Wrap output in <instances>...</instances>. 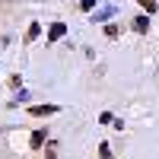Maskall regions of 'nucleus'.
Returning <instances> with one entry per match:
<instances>
[{"mask_svg": "<svg viewBox=\"0 0 159 159\" xmlns=\"http://www.w3.org/2000/svg\"><path fill=\"white\" fill-rule=\"evenodd\" d=\"M134 29H137V32H150V19H147V16H137V19H134Z\"/></svg>", "mask_w": 159, "mask_h": 159, "instance_id": "nucleus-2", "label": "nucleus"}, {"mask_svg": "<svg viewBox=\"0 0 159 159\" xmlns=\"http://www.w3.org/2000/svg\"><path fill=\"white\" fill-rule=\"evenodd\" d=\"M137 3L147 10V13H156V0H137Z\"/></svg>", "mask_w": 159, "mask_h": 159, "instance_id": "nucleus-4", "label": "nucleus"}, {"mask_svg": "<svg viewBox=\"0 0 159 159\" xmlns=\"http://www.w3.org/2000/svg\"><path fill=\"white\" fill-rule=\"evenodd\" d=\"M99 153H102V159H111V150H108V143H102V150H99Z\"/></svg>", "mask_w": 159, "mask_h": 159, "instance_id": "nucleus-7", "label": "nucleus"}, {"mask_svg": "<svg viewBox=\"0 0 159 159\" xmlns=\"http://www.w3.org/2000/svg\"><path fill=\"white\" fill-rule=\"evenodd\" d=\"M48 111H57V108H54V105H45V108H42V105H35V108H32V115H48Z\"/></svg>", "mask_w": 159, "mask_h": 159, "instance_id": "nucleus-3", "label": "nucleus"}, {"mask_svg": "<svg viewBox=\"0 0 159 159\" xmlns=\"http://www.w3.org/2000/svg\"><path fill=\"white\" fill-rule=\"evenodd\" d=\"M38 29H42V25H38V22H32V25H29V32H25V38H29V42H32V38L38 35Z\"/></svg>", "mask_w": 159, "mask_h": 159, "instance_id": "nucleus-5", "label": "nucleus"}, {"mask_svg": "<svg viewBox=\"0 0 159 159\" xmlns=\"http://www.w3.org/2000/svg\"><path fill=\"white\" fill-rule=\"evenodd\" d=\"M64 32H67V25H64V22H54V25H51V32H48V38H51V42H57Z\"/></svg>", "mask_w": 159, "mask_h": 159, "instance_id": "nucleus-1", "label": "nucleus"}, {"mask_svg": "<svg viewBox=\"0 0 159 159\" xmlns=\"http://www.w3.org/2000/svg\"><path fill=\"white\" fill-rule=\"evenodd\" d=\"M42 140H45V134H42V130H35V134H32V147H42Z\"/></svg>", "mask_w": 159, "mask_h": 159, "instance_id": "nucleus-6", "label": "nucleus"}]
</instances>
